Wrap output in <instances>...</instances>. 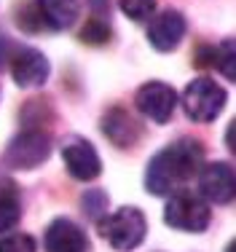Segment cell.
<instances>
[{
    "label": "cell",
    "mask_w": 236,
    "mask_h": 252,
    "mask_svg": "<svg viewBox=\"0 0 236 252\" xmlns=\"http://www.w3.org/2000/svg\"><path fill=\"white\" fill-rule=\"evenodd\" d=\"M100 231L110 242V247L126 252L142 244L148 223H145V215L137 207H121L116 212H107L100 220Z\"/></svg>",
    "instance_id": "obj_3"
},
{
    "label": "cell",
    "mask_w": 236,
    "mask_h": 252,
    "mask_svg": "<svg viewBox=\"0 0 236 252\" xmlns=\"http://www.w3.org/2000/svg\"><path fill=\"white\" fill-rule=\"evenodd\" d=\"M81 207H83V212H86L89 218L100 223V220L107 215V196H105V190H89V193H83Z\"/></svg>",
    "instance_id": "obj_17"
},
{
    "label": "cell",
    "mask_w": 236,
    "mask_h": 252,
    "mask_svg": "<svg viewBox=\"0 0 236 252\" xmlns=\"http://www.w3.org/2000/svg\"><path fill=\"white\" fill-rule=\"evenodd\" d=\"M135 105L145 118H150L156 124H167L172 118L174 107H177V92L164 81H150L145 86H140Z\"/></svg>",
    "instance_id": "obj_6"
},
{
    "label": "cell",
    "mask_w": 236,
    "mask_h": 252,
    "mask_svg": "<svg viewBox=\"0 0 236 252\" xmlns=\"http://www.w3.org/2000/svg\"><path fill=\"white\" fill-rule=\"evenodd\" d=\"M11 75L14 81L19 83L22 89H35V86H43L51 67H48V59L40 54L38 49H14L11 51Z\"/></svg>",
    "instance_id": "obj_9"
},
{
    "label": "cell",
    "mask_w": 236,
    "mask_h": 252,
    "mask_svg": "<svg viewBox=\"0 0 236 252\" xmlns=\"http://www.w3.org/2000/svg\"><path fill=\"white\" fill-rule=\"evenodd\" d=\"M199 190H202L199 196H202L204 201L228 204L234 199V190H236L234 166L226 164V161L202 166V169H199Z\"/></svg>",
    "instance_id": "obj_8"
},
{
    "label": "cell",
    "mask_w": 236,
    "mask_h": 252,
    "mask_svg": "<svg viewBox=\"0 0 236 252\" xmlns=\"http://www.w3.org/2000/svg\"><path fill=\"white\" fill-rule=\"evenodd\" d=\"M102 131L116 148H132L140 140V124L124 107H110L102 116Z\"/></svg>",
    "instance_id": "obj_12"
},
{
    "label": "cell",
    "mask_w": 236,
    "mask_h": 252,
    "mask_svg": "<svg viewBox=\"0 0 236 252\" xmlns=\"http://www.w3.org/2000/svg\"><path fill=\"white\" fill-rule=\"evenodd\" d=\"M226 105V89L217 86L212 78H196L183 92V110L191 121L209 124L220 116Z\"/></svg>",
    "instance_id": "obj_4"
},
{
    "label": "cell",
    "mask_w": 236,
    "mask_h": 252,
    "mask_svg": "<svg viewBox=\"0 0 236 252\" xmlns=\"http://www.w3.org/2000/svg\"><path fill=\"white\" fill-rule=\"evenodd\" d=\"M183 38H185V16L180 11L169 8V11H161L159 16H150L148 40L156 51H164V54L174 51Z\"/></svg>",
    "instance_id": "obj_10"
},
{
    "label": "cell",
    "mask_w": 236,
    "mask_h": 252,
    "mask_svg": "<svg viewBox=\"0 0 236 252\" xmlns=\"http://www.w3.org/2000/svg\"><path fill=\"white\" fill-rule=\"evenodd\" d=\"M212 64L228 78V81H234V78H236V70H234V64H236L234 40H223V43L212 51Z\"/></svg>",
    "instance_id": "obj_16"
},
{
    "label": "cell",
    "mask_w": 236,
    "mask_h": 252,
    "mask_svg": "<svg viewBox=\"0 0 236 252\" xmlns=\"http://www.w3.org/2000/svg\"><path fill=\"white\" fill-rule=\"evenodd\" d=\"M226 252H234V244H228V250Z\"/></svg>",
    "instance_id": "obj_21"
},
{
    "label": "cell",
    "mask_w": 236,
    "mask_h": 252,
    "mask_svg": "<svg viewBox=\"0 0 236 252\" xmlns=\"http://www.w3.org/2000/svg\"><path fill=\"white\" fill-rule=\"evenodd\" d=\"M48 153H51V140L46 131L24 129L8 142L3 161L11 169H35L48 158Z\"/></svg>",
    "instance_id": "obj_5"
},
{
    "label": "cell",
    "mask_w": 236,
    "mask_h": 252,
    "mask_svg": "<svg viewBox=\"0 0 236 252\" xmlns=\"http://www.w3.org/2000/svg\"><path fill=\"white\" fill-rule=\"evenodd\" d=\"M19 220V199L11 188H0V236L16 225Z\"/></svg>",
    "instance_id": "obj_15"
},
{
    "label": "cell",
    "mask_w": 236,
    "mask_h": 252,
    "mask_svg": "<svg viewBox=\"0 0 236 252\" xmlns=\"http://www.w3.org/2000/svg\"><path fill=\"white\" fill-rule=\"evenodd\" d=\"M62 158L67 172L81 183H89V180L100 177L102 172V158L100 153L94 151V145L83 137H67L62 142Z\"/></svg>",
    "instance_id": "obj_7"
},
{
    "label": "cell",
    "mask_w": 236,
    "mask_h": 252,
    "mask_svg": "<svg viewBox=\"0 0 236 252\" xmlns=\"http://www.w3.org/2000/svg\"><path fill=\"white\" fill-rule=\"evenodd\" d=\"M212 220L209 212V204L202 199L193 190H174L169 193V201L164 207V223L169 228H177V231H188V233H202L204 228Z\"/></svg>",
    "instance_id": "obj_2"
},
{
    "label": "cell",
    "mask_w": 236,
    "mask_h": 252,
    "mask_svg": "<svg viewBox=\"0 0 236 252\" xmlns=\"http://www.w3.org/2000/svg\"><path fill=\"white\" fill-rule=\"evenodd\" d=\"M204 164V145L193 137H183L174 145L156 153L145 172V188L153 196H169L180 190Z\"/></svg>",
    "instance_id": "obj_1"
},
{
    "label": "cell",
    "mask_w": 236,
    "mask_h": 252,
    "mask_svg": "<svg viewBox=\"0 0 236 252\" xmlns=\"http://www.w3.org/2000/svg\"><path fill=\"white\" fill-rule=\"evenodd\" d=\"M35 8H38V14H40L43 27H51V30L72 27L78 19V14H81L78 0H35Z\"/></svg>",
    "instance_id": "obj_13"
},
{
    "label": "cell",
    "mask_w": 236,
    "mask_h": 252,
    "mask_svg": "<svg viewBox=\"0 0 236 252\" xmlns=\"http://www.w3.org/2000/svg\"><path fill=\"white\" fill-rule=\"evenodd\" d=\"M11 51H14V49H11V40L8 38H0V67L11 59Z\"/></svg>",
    "instance_id": "obj_20"
},
{
    "label": "cell",
    "mask_w": 236,
    "mask_h": 252,
    "mask_svg": "<svg viewBox=\"0 0 236 252\" xmlns=\"http://www.w3.org/2000/svg\"><path fill=\"white\" fill-rule=\"evenodd\" d=\"M118 5L132 22H145L156 11V0H118Z\"/></svg>",
    "instance_id": "obj_18"
},
{
    "label": "cell",
    "mask_w": 236,
    "mask_h": 252,
    "mask_svg": "<svg viewBox=\"0 0 236 252\" xmlns=\"http://www.w3.org/2000/svg\"><path fill=\"white\" fill-rule=\"evenodd\" d=\"M78 38H81V43H86V46H105L107 40L113 38V30L102 16H92V19L81 27V35H78Z\"/></svg>",
    "instance_id": "obj_14"
},
{
    "label": "cell",
    "mask_w": 236,
    "mask_h": 252,
    "mask_svg": "<svg viewBox=\"0 0 236 252\" xmlns=\"http://www.w3.org/2000/svg\"><path fill=\"white\" fill-rule=\"evenodd\" d=\"M46 252H89V239L72 220L57 218L46 228Z\"/></svg>",
    "instance_id": "obj_11"
},
{
    "label": "cell",
    "mask_w": 236,
    "mask_h": 252,
    "mask_svg": "<svg viewBox=\"0 0 236 252\" xmlns=\"http://www.w3.org/2000/svg\"><path fill=\"white\" fill-rule=\"evenodd\" d=\"M0 252H35V239L27 233H8L0 239Z\"/></svg>",
    "instance_id": "obj_19"
}]
</instances>
